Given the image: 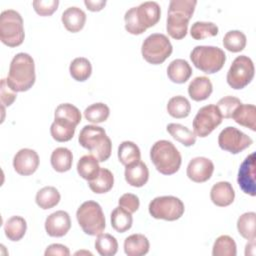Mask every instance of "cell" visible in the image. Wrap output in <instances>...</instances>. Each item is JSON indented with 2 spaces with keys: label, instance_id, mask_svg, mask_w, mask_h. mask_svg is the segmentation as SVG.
Segmentation results:
<instances>
[{
  "label": "cell",
  "instance_id": "30",
  "mask_svg": "<svg viewBox=\"0 0 256 256\" xmlns=\"http://www.w3.org/2000/svg\"><path fill=\"white\" fill-rule=\"evenodd\" d=\"M139 147L132 141H123L118 147V159L125 167L140 161Z\"/></svg>",
  "mask_w": 256,
  "mask_h": 256
},
{
  "label": "cell",
  "instance_id": "22",
  "mask_svg": "<svg viewBox=\"0 0 256 256\" xmlns=\"http://www.w3.org/2000/svg\"><path fill=\"white\" fill-rule=\"evenodd\" d=\"M192 75L190 64L184 59H175L167 67L168 78L177 84L185 83Z\"/></svg>",
  "mask_w": 256,
  "mask_h": 256
},
{
  "label": "cell",
  "instance_id": "36",
  "mask_svg": "<svg viewBox=\"0 0 256 256\" xmlns=\"http://www.w3.org/2000/svg\"><path fill=\"white\" fill-rule=\"evenodd\" d=\"M255 224H256L255 212H246L238 218L237 230L243 238L247 240H254L256 238Z\"/></svg>",
  "mask_w": 256,
  "mask_h": 256
},
{
  "label": "cell",
  "instance_id": "19",
  "mask_svg": "<svg viewBox=\"0 0 256 256\" xmlns=\"http://www.w3.org/2000/svg\"><path fill=\"white\" fill-rule=\"evenodd\" d=\"M61 20L67 31L76 33L83 29L86 22V14L82 9L72 6L62 13Z\"/></svg>",
  "mask_w": 256,
  "mask_h": 256
},
{
  "label": "cell",
  "instance_id": "14",
  "mask_svg": "<svg viewBox=\"0 0 256 256\" xmlns=\"http://www.w3.org/2000/svg\"><path fill=\"white\" fill-rule=\"evenodd\" d=\"M255 170H256V154L252 152L248 155L245 160L241 163L237 182L241 190L250 196L256 195V180H255Z\"/></svg>",
  "mask_w": 256,
  "mask_h": 256
},
{
  "label": "cell",
  "instance_id": "39",
  "mask_svg": "<svg viewBox=\"0 0 256 256\" xmlns=\"http://www.w3.org/2000/svg\"><path fill=\"white\" fill-rule=\"evenodd\" d=\"M246 36L239 30L228 31L223 38V46L228 51L237 53L242 51L246 46Z\"/></svg>",
  "mask_w": 256,
  "mask_h": 256
},
{
  "label": "cell",
  "instance_id": "6",
  "mask_svg": "<svg viewBox=\"0 0 256 256\" xmlns=\"http://www.w3.org/2000/svg\"><path fill=\"white\" fill-rule=\"evenodd\" d=\"M78 224L83 232L90 236L101 234L106 226L105 216L101 206L92 200L82 203L76 212Z\"/></svg>",
  "mask_w": 256,
  "mask_h": 256
},
{
  "label": "cell",
  "instance_id": "35",
  "mask_svg": "<svg viewBox=\"0 0 256 256\" xmlns=\"http://www.w3.org/2000/svg\"><path fill=\"white\" fill-rule=\"evenodd\" d=\"M166 108L168 114L173 118L177 119L187 117L191 111V105L189 100L181 95L170 98Z\"/></svg>",
  "mask_w": 256,
  "mask_h": 256
},
{
  "label": "cell",
  "instance_id": "9",
  "mask_svg": "<svg viewBox=\"0 0 256 256\" xmlns=\"http://www.w3.org/2000/svg\"><path fill=\"white\" fill-rule=\"evenodd\" d=\"M173 47L168 37L161 33L149 35L142 43L141 53L143 58L150 64L163 63L172 53Z\"/></svg>",
  "mask_w": 256,
  "mask_h": 256
},
{
  "label": "cell",
  "instance_id": "21",
  "mask_svg": "<svg viewBox=\"0 0 256 256\" xmlns=\"http://www.w3.org/2000/svg\"><path fill=\"white\" fill-rule=\"evenodd\" d=\"M213 91L210 79L206 76L195 77L188 86V94L194 101H203L209 98Z\"/></svg>",
  "mask_w": 256,
  "mask_h": 256
},
{
  "label": "cell",
  "instance_id": "17",
  "mask_svg": "<svg viewBox=\"0 0 256 256\" xmlns=\"http://www.w3.org/2000/svg\"><path fill=\"white\" fill-rule=\"evenodd\" d=\"M71 228L70 216L66 211L51 213L45 220V230L51 237H63Z\"/></svg>",
  "mask_w": 256,
  "mask_h": 256
},
{
  "label": "cell",
  "instance_id": "48",
  "mask_svg": "<svg viewBox=\"0 0 256 256\" xmlns=\"http://www.w3.org/2000/svg\"><path fill=\"white\" fill-rule=\"evenodd\" d=\"M84 4L88 10L92 12H98L104 8V6L106 5V1L105 0H96V1L85 0Z\"/></svg>",
  "mask_w": 256,
  "mask_h": 256
},
{
  "label": "cell",
  "instance_id": "42",
  "mask_svg": "<svg viewBox=\"0 0 256 256\" xmlns=\"http://www.w3.org/2000/svg\"><path fill=\"white\" fill-rule=\"evenodd\" d=\"M54 118L66 119L75 125H78L81 122V113L76 106L70 103H63L56 107Z\"/></svg>",
  "mask_w": 256,
  "mask_h": 256
},
{
  "label": "cell",
  "instance_id": "18",
  "mask_svg": "<svg viewBox=\"0 0 256 256\" xmlns=\"http://www.w3.org/2000/svg\"><path fill=\"white\" fill-rule=\"evenodd\" d=\"M210 198L213 204L216 206L226 207L233 203L235 192L229 182L220 181L212 186L210 191Z\"/></svg>",
  "mask_w": 256,
  "mask_h": 256
},
{
  "label": "cell",
  "instance_id": "15",
  "mask_svg": "<svg viewBox=\"0 0 256 256\" xmlns=\"http://www.w3.org/2000/svg\"><path fill=\"white\" fill-rule=\"evenodd\" d=\"M39 166V156L33 149H20L13 158V167L15 171L22 176L33 174Z\"/></svg>",
  "mask_w": 256,
  "mask_h": 256
},
{
  "label": "cell",
  "instance_id": "16",
  "mask_svg": "<svg viewBox=\"0 0 256 256\" xmlns=\"http://www.w3.org/2000/svg\"><path fill=\"white\" fill-rule=\"evenodd\" d=\"M214 171L213 162L206 157H195L190 160L187 166V176L196 183L208 181Z\"/></svg>",
  "mask_w": 256,
  "mask_h": 256
},
{
  "label": "cell",
  "instance_id": "24",
  "mask_svg": "<svg viewBox=\"0 0 256 256\" xmlns=\"http://www.w3.org/2000/svg\"><path fill=\"white\" fill-rule=\"evenodd\" d=\"M149 240L143 234H132L124 241V252L128 256H142L148 253Z\"/></svg>",
  "mask_w": 256,
  "mask_h": 256
},
{
  "label": "cell",
  "instance_id": "44",
  "mask_svg": "<svg viewBox=\"0 0 256 256\" xmlns=\"http://www.w3.org/2000/svg\"><path fill=\"white\" fill-rule=\"evenodd\" d=\"M35 12L40 16L52 15L59 5L58 0H35L32 3Z\"/></svg>",
  "mask_w": 256,
  "mask_h": 256
},
{
  "label": "cell",
  "instance_id": "32",
  "mask_svg": "<svg viewBox=\"0 0 256 256\" xmlns=\"http://www.w3.org/2000/svg\"><path fill=\"white\" fill-rule=\"evenodd\" d=\"M167 132L178 142L186 147L192 146L196 142V135L186 126L179 123H170L166 127Z\"/></svg>",
  "mask_w": 256,
  "mask_h": 256
},
{
  "label": "cell",
  "instance_id": "47",
  "mask_svg": "<svg viewBox=\"0 0 256 256\" xmlns=\"http://www.w3.org/2000/svg\"><path fill=\"white\" fill-rule=\"evenodd\" d=\"M45 256H51V255H60V256H69L70 251L69 248L62 244H51L49 245L45 250Z\"/></svg>",
  "mask_w": 256,
  "mask_h": 256
},
{
  "label": "cell",
  "instance_id": "37",
  "mask_svg": "<svg viewBox=\"0 0 256 256\" xmlns=\"http://www.w3.org/2000/svg\"><path fill=\"white\" fill-rule=\"evenodd\" d=\"M95 248L101 256H113L118 251V242L111 234L101 233L97 235Z\"/></svg>",
  "mask_w": 256,
  "mask_h": 256
},
{
  "label": "cell",
  "instance_id": "11",
  "mask_svg": "<svg viewBox=\"0 0 256 256\" xmlns=\"http://www.w3.org/2000/svg\"><path fill=\"white\" fill-rule=\"evenodd\" d=\"M254 73L255 68L251 58L241 55L233 60L227 72L226 80L231 88L239 90L246 87L253 80Z\"/></svg>",
  "mask_w": 256,
  "mask_h": 256
},
{
  "label": "cell",
  "instance_id": "27",
  "mask_svg": "<svg viewBox=\"0 0 256 256\" xmlns=\"http://www.w3.org/2000/svg\"><path fill=\"white\" fill-rule=\"evenodd\" d=\"M50 161L55 171L63 173L71 169L72 162H73V155L68 148L58 147L52 152Z\"/></svg>",
  "mask_w": 256,
  "mask_h": 256
},
{
  "label": "cell",
  "instance_id": "8",
  "mask_svg": "<svg viewBox=\"0 0 256 256\" xmlns=\"http://www.w3.org/2000/svg\"><path fill=\"white\" fill-rule=\"evenodd\" d=\"M25 33L21 15L8 9L0 15V40L8 47H17L24 41Z\"/></svg>",
  "mask_w": 256,
  "mask_h": 256
},
{
  "label": "cell",
  "instance_id": "25",
  "mask_svg": "<svg viewBox=\"0 0 256 256\" xmlns=\"http://www.w3.org/2000/svg\"><path fill=\"white\" fill-rule=\"evenodd\" d=\"M231 118L241 126L256 130V107L253 104H240Z\"/></svg>",
  "mask_w": 256,
  "mask_h": 256
},
{
  "label": "cell",
  "instance_id": "40",
  "mask_svg": "<svg viewBox=\"0 0 256 256\" xmlns=\"http://www.w3.org/2000/svg\"><path fill=\"white\" fill-rule=\"evenodd\" d=\"M218 34V27L213 22L196 21L192 24L190 35L195 40H203L208 37H214Z\"/></svg>",
  "mask_w": 256,
  "mask_h": 256
},
{
  "label": "cell",
  "instance_id": "3",
  "mask_svg": "<svg viewBox=\"0 0 256 256\" xmlns=\"http://www.w3.org/2000/svg\"><path fill=\"white\" fill-rule=\"evenodd\" d=\"M197 1L195 0H172L169 3L166 30L176 40L183 39L188 30V23L191 19Z\"/></svg>",
  "mask_w": 256,
  "mask_h": 256
},
{
  "label": "cell",
  "instance_id": "23",
  "mask_svg": "<svg viewBox=\"0 0 256 256\" xmlns=\"http://www.w3.org/2000/svg\"><path fill=\"white\" fill-rule=\"evenodd\" d=\"M76 126L71 121L62 118H54L50 127V133L54 140L58 142H67L74 136Z\"/></svg>",
  "mask_w": 256,
  "mask_h": 256
},
{
  "label": "cell",
  "instance_id": "20",
  "mask_svg": "<svg viewBox=\"0 0 256 256\" xmlns=\"http://www.w3.org/2000/svg\"><path fill=\"white\" fill-rule=\"evenodd\" d=\"M124 175L125 180L129 185L133 187H142L149 179V170L146 164L140 160L132 165L126 166Z\"/></svg>",
  "mask_w": 256,
  "mask_h": 256
},
{
  "label": "cell",
  "instance_id": "4",
  "mask_svg": "<svg viewBox=\"0 0 256 256\" xmlns=\"http://www.w3.org/2000/svg\"><path fill=\"white\" fill-rule=\"evenodd\" d=\"M79 144L87 149L99 162L108 160L111 155L112 143L105 130L96 125L84 126L78 137Z\"/></svg>",
  "mask_w": 256,
  "mask_h": 256
},
{
  "label": "cell",
  "instance_id": "5",
  "mask_svg": "<svg viewBox=\"0 0 256 256\" xmlns=\"http://www.w3.org/2000/svg\"><path fill=\"white\" fill-rule=\"evenodd\" d=\"M150 158L157 171L163 175L175 174L182 162L180 152L168 140L155 142L150 150Z\"/></svg>",
  "mask_w": 256,
  "mask_h": 256
},
{
  "label": "cell",
  "instance_id": "1",
  "mask_svg": "<svg viewBox=\"0 0 256 256\" xmlns=\"http://www.w3.org/2000/svg\"><path fill=\"white\" fill-rule=\"evenodd\" d=\"M161 17V9L157 2L147 1L137 7H132L124 15L125 29L133 35H140L146 29L158 23Z\"/></svg>",
  "mask_w": 256,
  "mask_h": 256
},
{
  "label": "cell",
  "instance_id": "29",
  "mask_svg": "<svg viewBox=\"0 0 256 256\" xmlns=\"http://www.w3.org/2000/svg\"><path fill=\"white\" fill-rule=\"evenodd\" d=\"M99 161L93 155L82 156L77 163V172L85 180L94 179L100 171Z\"/></svg>",
  "mask_w": 256,
  "mask_h": 256
},
{
  "label": "cell",
  "instance_id": "46",
  "mask_svg": "<svg viewBox=\"0 0 256 256\" xmlns=\"http://www.w3.org/2000/svg\"><path fill=\"white\" fill-rule=\"evenodd\" d=\"M1 103H2V108L5 106H10L13 104V102L16 100V92L13 91L7 84L6 79L1 80Z\"/></svg>",
  "mask_w": 256,
  "mask_h": 256
},
{
  "label": "cell",
  "instance_id": "13",
  "mask_svg": "<svg viewBox=\"0 0 256 256\" xmlns=\"http://www.w3.org/2000/svg\"><path fill=\"white\" fill-rule=\"evenodd\" d=\"M253 140L240 131L239 129L228 126L224 128L218 136V144L222 150L228 151L231 154H238L250 147Z\"/></svg>",
  "mask_w": 256,
  "mask_h": 256
},
{
  "label": "cell",
  "instance_id": "38",
  "mask_svg": "<svg viewBox=\"0 0 256 256\" xmlns=\"http://www.w3.org/2000/svg\"><path fill=\"white\" fill-rule=\"evenodd\" d=\"M237 247L234 239L228 235L219 236L212 248L213 256H236Z\"/></svg>",
  "mask_w": 256,
  "mask_h": 256
},
{
  "label": "cell",
  "instance_id": "12",
  "mask_svg": "<svg viewBox=\"0 0 256 256\" xmlns=\"http://www.w3.org/2000/svg\"><path fill=\"white\" fill-rule=\"evenodd\" d=\"M222 115L216 105L201 107L193 120V132L196 136L206 137L222 122Z\"/></svg>",
  "mask_w": 256,
  "mask_h": 256
},
{
  "label": "cell",
  "instance_id": "31",
  "mask_svg": "<svg viewBox=\"0 0 256 256\" xmlns=\"http://www.w3.org/2000/svg\"><path fill=\"white\" fill-rule=\"evenodd\" d=\"M111 226L113 229L119 233H124L132 227L133 218L132 213L122 208L121 206L116 207L111 212Z\"/></svg>",
  "mask_w": 256,
  "mask_h": 256
},
{
  "label": "cell",
  "instance_id": "10",
  "mask_svg": "<svg viewBox=\"0 0 256 256\" xmlns=\"http://www.w3.org/2000/svg\"><path fill=\"white\" fill-rule=\"evenodd\" d=\"M150 215L155 219L175 221L184 214L183 202L175 196H159L151 200L148 206Z\"/></svg>",
  "mask_w": 256,
  "mask_h": 256
},
{
  "label": "cell",
  "instance_id": "45",
  "mask_svg": "<svg viewBox=\"0 0 256 256\" xmlns=\"http://www.w3.org/2000/svg\"><path fill=\"white\" fill-rule=\"evenodd\" d=\"M118 203H119V206H121L122 208L126 209L130 213L136 212L138 210L139 206H140L139 198L135 194H132V193H125V194H123L119 198Z\"/></svg>",
  "mask_w": 256,
  "mask_h": 256
},
{
  "label": "cell",
  "instance_id": "26",
  "mask_svg": "<svg viewBox=\"0 0 256 256\" xmlns=\"http://www.w3.org/2000/svg\"><path fill=\"white\" fill-rule=\"evenodd\" d=\"M114 184V176L107 168H100L98 175L88 181L89 188L96 194H104L109 192Z\"/></svg>",
  "mask_w": 256,
  "mask_h": 256
},
{
  "label": "cell",
  "instance_id": "33",
  "mask_svg": "<svg viewBox=\"0 0 256 256\" xmlns=\"http://www.w3.org/2000/svg\"><path fill=\"white\" fill-rule=\"evenodd\" d=\"M60 193L55 187L46 186L37 192L35 201L40 208L47 210L55 207L60 202Z\"/></svg>",
  "mask_w": 256,
  "mask_h": 256
},
{
  "label": "cell",
  "instance_id": "28",
  "mask_svg": "<svg viewBox=\"0 0 256 256\" xmlns=\"http://www.w3.org/2000/svg\"><path fill=\"white\" fill-rule=\"evenodd\" d=\"M27 230L26 220L21 216H12L4 224L6 237L11 241L21 240Z\"/></svg>",
  "mask_w": 256,
  "mask_h": 256
},
{
  "label": "cell",
  "instance_id": "41",
  "mask_svg": "<svg viewBox=\"0 0 256 256\" xmlns=\"http://www.w3.org/2000/svg\"><path fill=\"white\" fill-rule=\"evenodd\" d=\"M110 109L104 103H94L84 110V117L91 123H102L109 117Z\"/></svg>",
  "mask_w": 256,
  "mask_h": 256
},
{
  "label": "cell",
  "instance_id": "7",
  "mask_svg": "<svg viewBox=\"0 0 256 256\" xmlns=\"http://www.w3.org/2000/svg\"><path fill=\"white\" fill-rule=\"evenodd\" d=\"M190 59L197 69L206 74H214L222 69L226 55L219 47L199 45L191 51Z\"/></svg>",
  "mask_w": 256,
  "mask_h": 256
},
{
  "label": "cell",
  "instance_id": "34",
  "mask_svg": "<svg viewBox=\"0 0 256 256\" xmlns=\"http://www.w3.org/2000/svg\"><path fill=\"white\" fill-rule=\"evenodd\" d=\"M69 72L74 80L84 82L91 76L92 65L87 58L77 57L70 63Z\"/></svg>",
  "mask_w": 256,
  "mask_h": 256
},
{
  "label": "cell",
  "instance_id": "2",
  "mask_svg": "<svg viewBox=\"0 0 256 256\" xmlns=\"http://www.w3.org/2000/svg\"><path fill=\"white\" fill-rule=\"evenodd\" d=\"M35 63L27 53L16 54L9 67L6 82L15 92H24L29 90L35 83Z\"/></svg>",
  "mask_w": 256,
  "mask_h": 256
},
{
  "label": "cell",
  "instance_id": "43",
  "mask_svg": "<svg viewBox=\"0 0 256 256\" xmlns=\"http://www.w3.org/2000/svg\"><path fill=\"white\" fill-rule=\"evenodd\" d=\"M242 104L240 99H238L237 97L234 96H226L221 98L218 102H217V108L219 109L222 117L229 119L232 117L234 111L236 110V108Z\"/></svg>",
  "mask_w": 256,
  "mask_h": 256
}]
</instances>
